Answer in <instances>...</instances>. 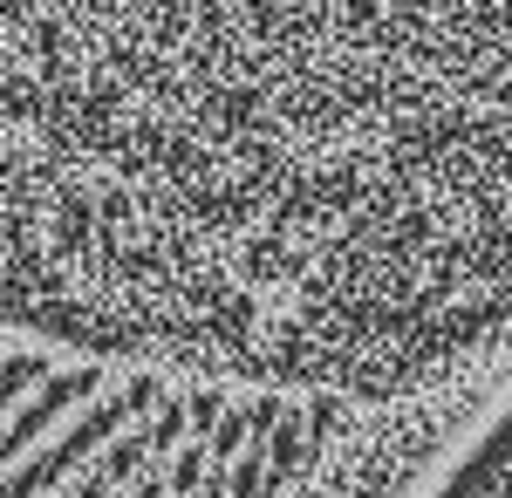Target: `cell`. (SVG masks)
I'll return each mask as SVG.
<instances>
[{"label":"cell","mask_w":512,"mask_h":498,"mask_svg":"<svg viewBox=\"0 0 512 498\" xmlns=\"http://www.w3.org/2000/svg\"><path fill=\"white\" fill-rule=\"evenodd\" d=\"M342 396L212 383L0 321V498H294Z\"/></svg>","instance_id":"6da1fadb"},{"label":"cell","mask_w":512,"mask_h":498,"mask_svg":"<svg viewBox=\"0 0 512 498\" xmlns=\"http://www.w3.org/2000/svg\"><path fill=\"white\" fill-rule=\"evenodd\" d=\"M130 21L192 28V35H239V41H335V35H451L512 21V0H82Z\"/></svg>","instance_id":"7a4b0ae2"}]
</instances>
